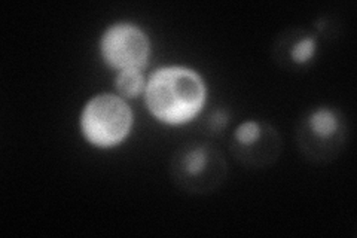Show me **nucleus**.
<instances>
[{"instance_id":"1","label":"nucleus","mask_w":357,"mask_h":238,"mask_svg":"<svg viewBox=\"0 0 357 238\" xmlns=\"http://www.w3.org/2000/svg\"><path fill=\"white\" fill-rule=\"evenodd\" d=\"M204 100L203 79L183 67H167L155 72L146 87L149 110L167 124H183L195 118Z\"/></svg>"},{"instance_id":"2","label":"nucleus","mask_w":357,"mask_h":238,"mask_svg":"<svg viewBox=\"0 0 357 238\" xmlns=\"http://www.w3.org/2000/svg\"><path fill=\"white\" fill-rule=\"evenodd\" d=\"M169 173L176 188L188 194L206 195L225 182L228 164L213 144L192 142L181 146L173 154Z\"/></svg>"},{"instance_id":"3","label":"nucleus","mask_w":357,"mask_h":238,"mask_svg":"<svg viewBox=\"0 0 357 238\" xmlns=\"http://www.w3.org/2000/svg\"><path fill=\"white\" fill-rule=\"evenodd\" d=\"M296 142L308 161L331 163L342 152L347 142V124L337 109H314L301 119Z\"/></svg>"},{"instance_id":"4","label":"nucleus","mask_w":357,"mask_h":238,"mask_svg":"<svg viewBox=\"0 0 357 238\" xmlns=\"http://www.w3.org/2000/svg\"><path fill=\"white\" fill-rule=\"evenodd\" d=\"M132 115L124 100L115 96H98L86 105L82 115L85 137L102 147L115 146L126 139Z\"/></svg>"},{"instance_id":"5","label":"nucleus","mask_w":357,"mask_h":238,"mask_svg":"<svg viewBox=\"0 0 357 238\" xmlns=\"http://www.w3.org/2000/svg\"><path fill=\"white\" fill-rule=\"evenodd\" d=\"M229 149L244 167L268 168L282 154V139L270 124L245 121L234 131Z\"/></svg>"},{"instance_id":"6","label":"nucleus","mask_w":357,"mask_h":238,"mask_svg":"<svg viewBox=\"0 0 357 238\" xmlns=\"http://www.w3.org/2000/svg\"><path fill=\"white\" fill-rule=\"evenodd\" d=\"M102 52L106 63L121 72L140 70L149 59V40L140 29L118 24L106 31Z\"/></svg>"},{"instance_id":"7","label":"nucleus","mask_w":357,"mask_h":238,"mask_svg":"<svg viewBox=\"0 0 357 238\" xmlns=\"http://www.w3.org/2000/svg\"><path fill=\"white\" fill-rule=\"evenodd\" d=\"M316 52V40L303 29L283 31L274 43V60L286 69L307 64Z\"/></svg>"},{"instance_id":"8","label":"nucleus","mask_w":357,"mask_h":238,"mask_svg":"<svg viewBox=\"0 0 357 238\" xmlns=\"http://www.w3.org/2000/svg\"><path fill=\"white\" fill-rule=\"evenodd\" d=\"M144 79L140 70H124L116 77L118 91L126 97H136L143 91Z\"/></svg>"}]
</instances>
